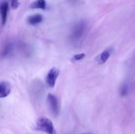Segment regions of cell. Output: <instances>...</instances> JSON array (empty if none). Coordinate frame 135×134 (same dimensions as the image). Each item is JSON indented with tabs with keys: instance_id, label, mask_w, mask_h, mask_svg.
I'll return each mask as SVG.
<instances>
[{
	"instance_id": "cell-13",
	"label": "cell",
	"mask_w": 135,
	"mask_h": 134,
	"mask_svg": "<svg viewBox=\"0 0 135 134\" xmlns=\"http://www.w3.org/2000/svg\"><path fill=\"white\" fill-rule=\"evenodd\" d=\"M85 57V54L84 53H80V54H76V55H74L73 56V60L78 61V60H80L83 59Z\"/></svg>"
},
{
	"instance_id": "cell-5",
	"label": "cell",
	"mask_w": 135,
	"mask_h": 134,
	"mask_svg": "<svg viewBox=\"0 0 135 134\" xmlns=\"http://www.w3.org/2000/svg\"><path fill=\"white\" fill-rule=\"evenodd\" d=\"M11 91V84L8 81H3L0 84V97L4 98L10 94Z\"/></svg>"
},
{
	"instance_id": "cell-1",
	"label": "cell",
	"mask_w": 135,
	"mask_h": 134,
	"mask_svg": "<svg viewBox=\"0 0 135 134\" xmlns=\"http://www.w3.org/2000/svg\"><path fill=\"white\" fill-rule=\"evenodd\" d=\"M86 22L84 20H80L74 25L70 35V39L72 42H76L80 40L84 36V32L86 30Z\"/></svg>"
},
{
	"instance_id": "cell-4",
	"label": "cell",
	"mask_w": 135,
	"mask_h": 134,
	"mask_svg": "<svg viewBox=\"0 0 135 134\" xmlns=\"http://www.w3.org/2000/svg\"><path fill=\"white\" fill-rule=\"evenodd\" d=\"M47 102L51 113L55 116H57L59 114V105H58L57 97L54 95L49 93L47 95Z\"/></svg>"
},
{
	"instance_id": "cell-2",
	"label": "cell",
	"mask_w": 135,
	"mask_h": 134,
	"mask_svg": "<svg viewBox=\"0 0 135 134\" xmlns=\"http://www.w3.org/2000/svg\"><path fill=\"white\" fill-rule=\"evenodd\" d=\"M36 127L38 130L44 131L47 134H57L53 123L46 117H40L37 120Z\"/></svg>"
},
{
	"instance_id": "cell-8",
	"label": "cell",
	"mask_w": 135,
	"mask_h": 134,
	"mask_svg": "<svg viewBox=\"0 0 135 134\" xmlns=\"http://www.w3.org/2000/svg\"><path fill=\"white\" fill-rule=\"evenodd\" d=\"M43 17L40 14H36L28 17V18H27V21L30 24L36 25L42 22L43 21Z\"/></svg>"
},
{
	"instance_id": "cell-7",
	"label": "cell",
	"mask_w": 135,
	"mask_h": 134,
	"mask_svg": "<svg viewBox=\"0 0 135 134\" xmlns=\"http://www.w3.org/2000/svg\"><path fill=\"white\" fill-rule=\"evenodd\" d=\"M110 51H108V50H105L96 57V60L98 64H103L108 61L109 56H110Z\"/></svg>"
},
{
	"instance_id": "cell-12",
	"label": "cell",
	"mask_w": 135,
	"mask_h": 134,
	"mask_svg": "<svg viewBox=\"0 0 135 134\" xmlns=\"http://www.w3.org/2000/svg\"><path fill=\"white\" fill-rule=\"evenodd\" d=\"M20 3L18 0H11V7L12 9H17L19 6Z\"/></svg>"
},
{
	"instance_id": "cell-9",
	"label": "cell",
	"mask_w": 135,
	"mask_h": 134,
	"mask_svg": "<svg viewBox=\"0 0 135 134\" xmlns=\"http://www.w3.org/2000/svg\"><path fill=\"white\" fill-rule=\"evenodd\" d=\"M30 8L45 9L46 8V1L45 0H35L30 4Z\"/></svg>"
},
{
	"instance_id": "cell-14",
	"label": "cell",
	"mask_w": 135,
	"mask_h": 134,
	"mask_svg": "<svg viewBox=\"0 0 135 134\" xmlns=\"http://www.w3.org/2000/svg\"><path fill=\"white\" fill-rule=\"evenodd\" d=\"M82 134H85V133H82Z\"/></svg>"
},
{
	"instance_id": "cell-10",
	"label": "cell",
	"mask_w": 135,
	"mask_h": 134,
	"mask_svg": "<svg viewBox=\"0 0 135 134\" xmlns=\"http://www.w3.org/2000/svg\"><path fill=\"white\" fill-rule=\"evenodd\" d=\"M12 51V46L11 45H8L5 47V49L3 51V56H7L9 54L11 53Z\"/></svg>"
},
{
	"instance_id": "cell-11",
	"label": "cell",
	"mask_w": 135,
	"mask_h": 134,
	"mask_svg": "<svg viewBox=\"0 0 135 134\" xmlns=\"http://www.w3.org/2000/svg\"><path fill=\"white\" fill-rule=\"evenodd\" d=\"M128 93V88L127 86L126 85H123L121 86V87L120 88V95H121L122 97L126 95Z\"/></svg>"
},
{
	"instance_id": "cell-6",
	"label": "cell",
	"mask_w": 135,
	"mask_h": 134,
	"mask_svg": "<svg viewBox=\"0 0 135 134\" xmlns=\"http://www.w3.org/2000/svg\"><path fill=\"white\" fill-rule=\"evenodd\" d=\"M8 11H9V4L6 1H3L0 5V11L1 16V24L3 26L6 24L7 18Z\"/></svg>"
},
{
	"instance_id": "cell-3",
	"label": "cell",
	"mask_w": 135,
	"mask_h": 134,
	"mask_svg": "<svg viewBox=\"0 0 135 134\" xmlns=\"http://www.w3.org/2000/svg\"><path fill=\"white\" fill-rule=\"evenodd\" d=\"M59 71L55 67H53L47 72L46 78V82L50 87H54L59 76Z\"/></svg>"
}]
</instances>
